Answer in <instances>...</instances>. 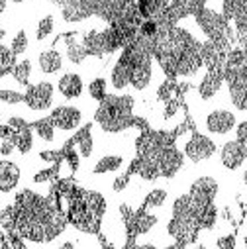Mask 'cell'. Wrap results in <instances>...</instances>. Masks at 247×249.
I'll return each mask as SVG.
<instances>
[{"label":"cell","instance_id":"1","mask_svg":"<svg viewBox=\"0 0 247 249\" xmlns=\"http://www.w3.org/2000/svg\"><path fill=\"white\" fill-rule=\"evenodd\" d=\"M134 118V98L130 94H106L94 114V122L108 134L130 130Z\"/></svg>","mask_w":247,"mask_h":249},{"label":"cell","instance_id":"2","mask_svg":"<svg viewBox=\"0 0 247 249\" xmlns=\"http://www.w3.org/2000/svg\"><path fill=\"white\" fill-rule=\"evenodd\" d=\"M216 149H218V145L214 143V140L204 136V134H198V132L191 134V138L182 145L184 157H187L189 161H193V163H204V161L212 159Z\"/></svg>","mask_w":247,"mask_h":249},{"label":"cell","instance_id":"3","mask_svg":"<svg viewBox=\"0 0 247 249\" xmlns=\"http://www.w3.org/2000/svg\"><path fill=\"white\" fill-rule=\"evenodd\" d=\"M55 89L49 81H39L35 85H28L24 92V104L34 112H43L53 106Z\"/></svg>","mask_w":247,"mask_h":249},{"label":"cell","instance_id":"4","mask_svg":"<svg viewBox=\"0 0 247 249\" xmlns=\"http://www.w3.org/2000/svg\"><path fill=\"white\" fill-rule=\"evenodd\" d=\"M200 231L198 220L193 216H173L167 224V233L176 239L178 245H187L191 243Z\"/></svg>","mask_w":247,"mask_h":249},{"label":"cell","instance_id":"5","mask_svg":"<svg viewBox=\"0 0 247 249\" xmlns=\"http://www.w3.org/2000/svg\"><path fill=\"white\" fill-rule=\"evenodd\" d=\"M235 124H237V118L228 108H216V110L208 112L206 118H204V128L212 136H228V134H231L235 130Z\"/></svg>","mask_w":247,"mask_h":249},{"label":"cell","instance_id":"6","mask_svg":"<svg viewBox=\"0 0 247 249\" xmlns=\"http://www.w3.org/2000/svg\"><path fill=\"white\" fill-rule=\"evenodd\" d=\"M51 122H53V126L61 132H75L81 128V124H83V112L81 108H75V106H57L53 108V112L49 114Z\"/></svg>","mask_w":247,"mask_h":249},{"label":"cell","instance_id":"7","mask_svg":"<svg viewBox=\"0 0 247 249\" xmlns=\"http://www.w3.org/2000/svg\"><path fill=\"white\" fill-rule=\"evenodd\" d=\"M247 161V143L239 140H229L220 147V163L228 171H237Z\"/></svg>","mask_w":247,"mask_h":249},{"label":"cell","instance_id":"8","mask_svg":"<svg viewBox=\"0 0 247 249\" xmlns=\"http://www.w3.org/2000/svg\"><path fill=\"white\" fill-rule=\"evenodd\" d=\"M184 163V153L180 149H176L175 145H169L161 151V157H159V171H161V177L165 178H173L180 167Z\"/></svg>","mask_w":247,"mask_h":249},{"label":"cell","instance_id":"9","mask_svg":"<svg viewBox=\"0 0 247 249\" xmlns=\"http://www.w3.org/2000/svg\"><path fill=\"white\" fill-rule=\"evenodd\" d=\"M130 77H132V61L126 53H122L112 67V73H110L112 89L114 90H126L130 87Z\"/></svg>","mask_w":247,"mask_h":249},{"label":"cell","instance_id":"10","mask_svg":"<svg viewBox=\"0 0 247 249\" xmlns=\"http://www.w3.org/2000/svg\"><path fill=\"white\" fill-rule=\"evenodd\" d=\"M224 85V69H218V67H210L206 71V75L202 77L200 85H198V94L202 100H210L214 98L220 89Z\"/></svg>","mask_w":247,"mask_h":249},{"label":"cell","instance_id":"11","mask_svg":"<svg viewBox=\"0 0 247 249\" xmlns=\"http://www.w3.org/2000/svg\"><path fill=\"white\" fill-rule=\"evenodd\" d=\"M57 90L59 94L67 98V100H75L83 94L85 90V83H83V77L77 75V73H65L61 75L59 81H57Z\"/></svg>","mask_w":247,"mask_h":249},{"label":"cell","instance_id":"12","mask_svg":"<svg viewBox=\"0 0 247 249\" xmlns=\"http://www.w3.org/2000/svg\"><path fill=\"white\" fill-rule=\"evenodd\" d=\"M20 182V167L8 159H0V193H12Z\"/></svg>","mask_w":247,"mask_h":249},{"label":"cell","instance_id":"13","mask_svg":"<svg viewBox=\"0 0 247 249\" xmlns=\"http://www.w3.org/2000/svg\"><path fill=\"white\" fill-rule=\"evenodd\" d=\"M226 87H228L229 104H231L235 110L245 112V110H247V77H245V79L226 81Z\"/></svg>","mask_w":247,"mask_h":249},{"label":"cell","instance_id":"14","mask_svg":"<svg viewBox=\"0 0 247 249\" xmlns=\"http://www.w3.org/2000/svg\"><path fill=\"white\" fill-rule=\"evenodd\" d=\"M63 55H61L57 49H45L39 53L37 57V65H39V71L45 73V75H55L63 69Z\"/></svg>","mask_w":247,"mask_h":249},{"label":"cell","instance_id":"15","mask_svg":"<svg viewBox=\"0 0 247 249\" xmlns=\"http://www.w3.org/2000/svg\"><path fill=\"white\" fill-rule=\"evenodd\" d=\"M155 224H157V218L153 214H149L147 210H140V212H134L132 220L126 226L132 231V235H147Z\"/></svg>","mask_w":247,"mask_h":249},{"label":"cell","instance_id":"16","mask_svg":"<svg viewBox=\"0 0 247 249\" xmlns=\"http://www.w3.org/2000/svg\"><path fill=\"white\" fill-rule=\"evenodd\" d=\"M63 41H65V53H67V59L71 61L73 65H81L83 61L88 57V53H87L83 41L77 39V34H69V36H65Z\"/></svg>","mask_w":247,"mask_h":249},{"label":"cell","instance_id":"17","mask_svg":"<svg viewBox=\"0 0 247 249\" xmlns=\"http://www.w3.org/2000/svg\"><path fill=\"white\" fill-rule=\"evenodd\" d=\"M81 200H83V206L87 208L88 214L96 216V218H102L104 212H106V200L100 193H94V191H81Z\"/></svg>","mask_w":247,"mask_h":249},{"label":"cell","instance_id":"18","mask_svg":"<svg viewBox=\"0 0 247 249\" xmlns=\"http://www.w3.org/2000/svg\"><path fill=\"white\" fill-rule=\"evenodd\" d=\"M71 145L77 149V153H79L81 157H90V155H92V151H94V140H92L90 126L81 128V130L75 134V138H73Z\"/></svg>","mask_w":247,"mask_h":249},{"label":"cell","instance_id":"19","mask_svg":"<svg viewBox=\"0 0 247 249\" xmlns=\"http://www.w3.org/2000/svg\"><path fill=\"white\" fill-rule=\"evenodd\" d=\"M124 165H126V159L122 155H102L94 167H92V173L94 175H108V173H116L120 171Z\"/></svg>","mask_w":247,"mask_h":249},{"label":"cell","instance_id":"20","mask_svg":"<svg viewBox=\"0 0 247 249\" xmlns=\"http://www.w3.org/2000/svg\"><path fill=\"white\" fill-rule=\"evenodd\" d=\"M83 45L87 49L88 55H94V57H102L106 55V47H104V39H102V32H96V30H90L83 36Z\"/></svg>","mask_w":247,"mask_h":249},{"label":"cell","instance_id":"21","mask_svg":"<svg viewBox=\"0 0 247 249\" xmlns=\"http://www.w3.org/2000/svg\"><path fill=\"white\" fill-rule=\"evenodd\" d=\"M32 130H34V134L41 140V142H47V143H51L53 140H55V126H53V122H51V118H41V120H35L34 124H32Z\"/></svg>","mask_w":247,"mask_h":249},{"label":"cell","instance_id":"22","mask_svg":"<svg viewBox=\"0 0 247 249\" xmlns=\"http://www.w3.org/2000/svg\"><path fill=\"white\" fill-rule=\"evenodd\" d=\"M12 142H14V145H16V149L20 153H28L34 147V130H32V126L22 128V130H16Z\"/></svg>","mask_w":247,"mask_h":249},{"label":"cell","instance_id":"23","mask_svg":"<svg viewBox=\"0 0 247 249\" xmlns=\"http://www.w3.org/2000/svg\"><path fill=\"white\" fill-rule=\"evenodd\" d=\"M30 75H32V63H30L28 59L18 61V63L14 65V69H12V77L22 87H28L30 85Z\"/></svg>","mask_w":247,"mask_h":249},{"label":"cell","instance_id":"24","mask_svg":"<svg viewBox=\"0 0 247 249\" xmlns=\"http://www.w3.org/2000/svg\"><path fill=\"white\" fill-rule=\"evenodd\" d=\"M88 94H90L92 100L102 102V100L106 98V94H108V83H106V79H104V77L92 79V81L88 83Z\"/></svg>","mask_w":247,"mask_h":249},{"label":"cell","instance_id":"25","mask_svg":"<svg viewBox=\"0 0 247 249\" xmlns=\"http://www.w3.org/2000/svg\"><path fill=\"white\" fill-rule=\"evenodd\" d=\"M165 200H167V191L165 189H153V191H149V195L145 196V202H143V210H157V208H161L163 204H165Z\"/></svg>","mask_w":247,"mask_h":249},{"label":"cell","instance_id":"26","mask_svg":"<svg viewBox=\"0 0 247 249\" xmlns=\"http://www.w3.org/2000/svg\"><path fill=\"white\" fill-rule=\"evenodd\" d=\"M53 28H55V18H53L51 14L43 16V18L37 22V28H35V37H37V41L47 39V37L53 34Z\"/></svg>","mask_w":247,"mask_h":249},{"label":"cell","instance_id":"27","mask_svg":"<svg viewBox=\"0 0 247 249\" xmlns=\"http://www.w3.org/2000/svg\"><path fill=\"white\" fill-rule=\"evenodd\" d=\"M28 45H30V41H28V36H26L24 30H20L16 36H12L10 49H12L16 55H24V53L28 51Z\"/></svg>","mask_w":247,"mask_h":249},{"label":"cell","instance_id":"28","mask_svg":"<svg viewBox=\"0 0 247 249\" xmlns=\"http://www.w3.org/2000/svg\"><path fill=\"white\" fill-rule=\"evenodd\" d=\"M157 98L163 100V102H169V100H175L176 98V87H175V83H171V79H167L165 83L159 85Z\"/></svg>","mask_w":247,"mask_h":249},{"label":"cell","instance_id":"29","mask_svg":"<svg viewBox=\"0 0 247 249\" xmlns=\"http://www.w3.org/2000/svg\"><path fill=\"white\" fill-rule=\"evenodd\" d=\"M0 102H4V104H8V106L22 104V102H24V92L12 90V89H0Z\"/></svg>","mask_w":247,"mask_h":249},{"label":"cell","instance_id":"30","mask_svg":"<svg viewBox=\"0 0 247 249\" xmlns=\"http://www.w3.org/2000/svg\"><path fill=\"white\" fill-rule=\"evenodd\" d=\"M16 57H18V55L10 49V45H2V43H0V63L14 69V65L18 63Z\"/></svg>","mask_w":247,"mask_h":249},{"label":"cell","instance_id":"31","mask_svg":"<svg viewBox=\"0 0 247 249\" xmlns=\"http://www.w3.org/2000/svg\"><path fill=\"white\" fill-rule=\"evenodd\" d=\"M130 178H132V173L130 171H126V173H122V175H118L116 178H114V182H112V189H114V193H122L126 186L130 184Z\"/></svg>","mask_w":247,"mask_h":249},{"label":"cell","instance_id":"32","mask_svg":"<svg viewBox=\"0 0 247 249\" xmlns=\"http://www.w3.org/2000/svg\"><path fill=\"white\" fill-rule=\"evenodd\" d=\"M235 140H239L241 143H247V120L235 124Z\"/></svg>","mask_w":247,"mask_h":249},{"label":"cell","instance_id":"33","mask_svg":"<svg viewBox=\"0 0 247 249\" xmlns=\"http://www.w3.org/2000/svg\"><path fill=\"white\" fill-rule=\"evenodd\" d=\"M14 151H16V145H14L12 140H0V155L8 157V155H12Z\"/></svg>","mask_w":247,"mask_h":249},{"label":"cell","instance_id":"34","mask_svg":"<svg viewBox=\"0 0 247 249\" xmlns=\"http://www.w3.org/2000/svg\"><path fill=\"white\" fill-rule=\"evenodd\" d=\"M8 126L16 132V130H22V128H28L30 126V124L24 120V118H20V116H12L10 120H8Z\"/></svg>","mask_w":247,"mask_h":249},{"label":"cell","instance_id":"35","mask_svg":"<svg viewBox=\"0 0 247 249\" xmlns=\"http://www.w3.org/2000/svg\"><path fill=\"white\" fill-rule=\"evenodd\" d=\"M216 245L218 247H233L235 245V237L233 235H224V237L216 239Z\"/></svg>","mask_w":247,"mask_h":249},{"label":"cell","instance_id":"36","mask_svg":"<svg viewBox=\"0 0 247 249\" xmlns=\"http://www.w3.org/2000/svg\"><path fill=\"white\" fill-rule=\"evenodd\" d=\"M12 138H14V130L8 124H2V126H0V140H12Z\"/></svg>","mask_w":247,"mask_h":249},{"label":"cell","instance_id":"37","mask_svg":"<svg viewBox=\"0 0 247 249\" xmlns=\"http://www.w3.org/2000/svg\"><path fill=\"white\" fill-rule=\"evenodd\" d=\"M8 75H12V67H6V65L0 63V79H4Z\"/></svg>","mask_w":247,"mask_h":249},{"label":"cell","instance_id":"38","mask_svg":"<svg viewBox=\"0 0 247 249\" xmlns=\"http://www.w3.org/2000/svg\"><path fill=\"white\" fill-rule=\"evenodd\" d=\"M6 6H8V0H0V14L6 10Z\"/></svg>","mask_w":247,"mask_h":249},{"label":"cell","instance_id":"39","mask_svg":"<svg viewBox=\"0 0 247 249\" xmlns=\"http://www.w3.org/2000/svg\"><path fill=\"white\" fill-rule=\"evenodd\" d=\"M4 235H6V233H4V230H2V226H0V239H2Z\"/></svg>","mask_w":247,"mask_h":249},{"label":"cell","instance_id":"40","mask_svg":"<svg viewBox=\"0 0 247 249\" xmlns=\"http://www.w3.org/2000/svg\"><path fill=\"white\" fill-rule=\"evenodd\" d=\"M14 4H22V2H26V0H12Z\"/></svg>","mask_w":247,"mask_h":249},{"label":"cell","instance_id":"41","mask_svg":"<svg viewBox=\"0 0 247 249\" xmlns=\"http://www.w3.org/2000/svg\"><path fill=\"white\" fill-rule=\"evenodd\" d=\"M2 37H4V30L0 28V41H2Z\"/></svg>","mask_w":247,"mask_h":249},{"label":"cell","instance_id":"42","mask_svg":"<svg viewBox=\"0 0 247 249\" xmlns=\"http://www.w3.org/2000/svg\"><path fill=\"white\" fill-rule=\"evenodd\" d=\"M243 245L247 247V233H245V237H243Z\"/></svg>","mask_w":247,"mask_h":249}]
</instances>
